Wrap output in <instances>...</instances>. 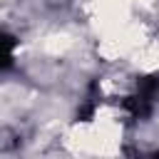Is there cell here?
I'll return each mask as SVG.
<instances>
[{"instance_id":"7a4b0ae2","label":"cell","mask_w":159,"mask_h":159,"mask_svg":"<svg viewBox=\"0 0 159 159\" xmlns=\"http://www.w3.org/2000/svg\"><path fill=\"white\" fill-rule=\"evenodd\" d=\"M15 47H17V40L7 32H0V70L10 67L12 60H15Z\"/></svg>"},{"instance_id":"6da1fadb","label":"cell","mask_w":159,"mask_h":159,"mask_svg":"<svg viewBox=\"0 0 159 159\" xmlns=\"http://www.w3.org/2000/svg\"><path fill=\"white\" fill-rule=\"evenodd\" d=\"M157 87H159V80H157V77H144V80H139L137 92L129 94V97L124 99V107H127L134 117H144V114H149Z\"/></svg>"}]
</instances>
